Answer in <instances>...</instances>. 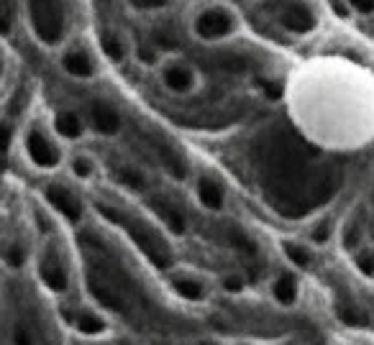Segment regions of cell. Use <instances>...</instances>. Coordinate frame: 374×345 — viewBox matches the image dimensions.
Listing matches in <instances>:
<instances>
[{
  "label": "cell",
  "mask_w": 374,
  "mask_h": 345,
  "mask_svg": "<svg viewBox=\"0 0 374 345\" xmlns=\"http://www.w3.org/2000/svg\"><path fill=\"white\" fill-rule=\"evenodd\" d=\"M311 151L289 134H275L261 143V169L264 190L280 215L300 218L318 204L328 202L339 187L333 171L308 169Z\"/></svg>",
  "instance_id": "1"
},
{
  "label": "cell",
  "mask_w": 374,
  "mask_h": 345,
  "mask_svg": "<svg viewBox=\"0 0 374 345\" xmlns=\"http://www.w3.org/2000/svg\"><path fill=\"white\" fill-rule=\"evenodd\" d=\"M100 212L106 215L108 220H113V223H123L128 230V235L134 238V243L139 246V251H142L144 256H147L154 266L159 268H167L172 263V251L170 246L164 243L159 235H156L154 230H149L147 226H142V223H134V220H126L123 215H116V210H111V207H106V204H100Z\"/></svg>",
  "instance_id": "2"
},
{
  "label": "cell",
  "mask_w": 374,
  "mask_h": 345,
  "mask_svg": "<svg viewBox=\"0 0 374 345\" xmlns=\"http://www.w3.org/2000/svg\"><path fill=\"white\" fill-rule=\"evenodd\" d=\"M31 23L36 36L44 44H57L64 34V11L62 0H29Z\"/></svg>",
  "instance_id": "3"
},
{
  "label": "cell",
  "mask_w": 374,
  "mask_h": 345,
  "mask_svg": "<svg viewBox=\"0 0 374 345\" xmlns=\"http://www.w3.org/2000/svg\"><path fill=\"white\" fill-rule=\"evenodd\" d=\"M233 29V21L231 15L223 13V11H205L203 15L198 18V23H195V31H198V36H203V39H220V36L231 34Z\"/></svg>",
  "instance_id": "4"
},
{
  "label": "cell",
  "mask_w": 374,
  "mask_h": 345,
  "mask_svg": "<svg viewBox=\"0 0 374 345\" xmlns=\"http://www.w3.org/2000/svg\"><path fill=\"white\" fill-rule=\"evenodd\" d=\"M280 21L285 23V29L297 31V34H308L316 26L313 13L300 3H282L280 6Z\"/></svg>",
  "instance_id": "5"
},
{
  "label": "cell",
  "mask_w": 374,
  "mask_h": 345,
  "mask_svg": "<svg viewBox=\"0 0 374 345\" xmlns=\"http://www.w3.org/2000/svg\"><path fill=\"white\" fill-rule=\"evenodd\" d=\"M26 148H29L31 162H34L36 167L51 169V167H57V164H59V151L51 146V143L46 141V138H44L39 131L29 134V138H26Z\"/></svg>",
  "instance_id": "6"
},
{
  "label": "cell",
  "mask_w": 374,
  "mask_h": 345,
  "mask_svg": "<svg viewBox=\"0 0 374 345\" xmlns=\"http://www.w3.org/2000/svg\"><path fill=\"white\" fill-rule=\"evenodd\" d=\"M46 200H49L51 204H54V210H59L67 220H72V223H77L80 218H82V204H80V200L72 195L70 190H64V187H49L46 190Z\"/></svg>",
  "instance_id": "7"
},
{
  "label": "cell",
  "mask_w": 374,
  "mask_h": 345,
  "mask_svg": "<svg viewBox=\"0 0 374 345\" xmlns=\"http://www.w3.org/2000/svg\"><path fill=\"white\" fill-rule=\"evenodd\" d=\"M90 118H92L95 131H100V134H106V136H113L120 128L118 113H116L111 105H106V103H95V105L90 108Z\"/></svg>",
  "instance_id": "8"
},
{
  "label": "cell",
  "mask_w": 374,
  "mask_h": 345,
  "mask_svg": "<svg viewBox=\"0 0 374 345\" xmlns=\"http://www.w3.org/2000/svg\"><path fill=\"white\" fill-rule=\"evenodd\" d=\"M192 82H195L192 72L187 70V67H182V64H172V67L164 70V85L170 87V90L187 92V90H192Z\"/></svg>",
  "instance_id": "9"
},
{
  "label": "cell",
  "mask_w": 374,
  "mask_h": 345,
  "mask_svg": "<svg viewBox=\"0 0 374 345\" xmlns=\"http://www.w3.org/2000/svg\"><path fill=\"white\" fill-rule=\"evenodd\" d=\"M39 274H42V282L51 289V292H64L67 289V274H64V268L59 266L57 261L46 259L39 268Z\"/></svg>",
  "instance_id": "10"
},
{
  "label": "cell",
  "mask_w": 374,
  "mask_h": 345,
  "mask_svg": "<svg viewBox=\"0 0 374 345\" xmlns=\"http://www.w3.org/2000/svg\"><path fill=\"white\" fill-rule=\"evenodd\" d=\"M154 210L156 215L164 220V226L170 228L172 233H185V218H182V212L177 210L175 204L167 202V200H154Z\"/></svg>",
  "instance_id": "11"
},
{
  "label": "cell",
  "mask_w": 374,
  "mask_h": 345,
  "mask_svg": "<svg viewBox=\"0 0 374 345\" xmlns=\"http://www.w3.org/2000/svg\"><path fill=\"white\" fill-rule=\"evenodd\" d=\"M62 64L72 77H90L92 74V62L85 51H70V54H64Z\"/></svg>",
  "instance_id": "12"
},
{
  "label": "cell",
  "mask_w": 374,
  "mask_h": 345,
  "mask_svg": "<svg viewBox=\"0 0 374 345\" xmlns=\"http://www.w3.org/2000/svg\"><path fill=\"white\" fill-rule=\"evenodd\" d=\"M198 197L208 210H220L223 207V192H220V187L213 179H200Z\"/></svg>",
  "instance_id": "13"
},
{
  "label": "cell",
  "mask_w": 374,
  "mask_h": 345,
  "mask_svg": "<svg viewBox=\"0 0 374 345\" xmlns=\"http://www.w3.org/2000/svg\"><path fill=\"white\" fill-rule=\"evenodd\" d=\"M75 327H77L82 335H98V332L106 330V320L103 317H98L95 312H77V317H75Z\"/></svg>",
  "instance_id": "14"
},
{
  "label": "cell",
  "mask_w": 374,
  "mask_h": 345,
  "mask_svg": "<svg viewBox=\"0 0 374 345\" xmlns=\"http://www.w3.org/2000/svg\"><path fill=\"white\" fill-rule=\"evenodd\" d=\"M272 292H275V299L280 304H295L297 299V284L289 274L280 276L275 282V287H272Z\"/></svg>",
  "instance_id": "15"
},
{
  "label": "cell",
  "mask_w": 374,
  "mask_h": 345,
  "mask_svg": "<svg viewBox=\"0 0 374 345\" xmlns=\"http://www.w3.org/2000/svg\"><path fill=\"white\" fill-rule=\"evenodd\" d=\"M54 128L64 138H80V134H82V123L75 113H59L54 120Z\"/></svg>",
  "instance_id": "16"
},
{
  "label": "cell",
  "mask_w": 374,
  "mask_h": 345,
  "mask_svg": "<svg viewBox=\"0 0 374 345\" xmlns=\"http://www.w3.org/2000/svg\"><path fill=\"white\" fill-rule=\"evenodd\" d=\"M175 292L185 299H190V302H198L203 299V284L195 282V279H175Z\"/></svg>",
  "instance_id": "17"
},
{
  "label": "cell",
  "mask_w": 374,
  "mask_h": 345,
  "mask_svg": "<svg viewBox=\"0 0 374 345\" xmlns=\"http://www.w3.org/2000/svg\"><path fill=\"white\" fill-rule=\"evenodd\" d=\"M90 292H92V297H95V299L103 304V307H108V310H120V299L108 287H100V284H90Z\"/></svg>",
  "instance_id": "18"
},
{
  "label": "cell",
  "mask_w": 374,
  "mask_h": 345,
  "mask_svg": "<svg viewBox=\"0 0 374 345\" xmlns=\"http://www.w3.org/2000/svg\"><path fill=\"white\" fill-rule=\"evenodd\" d=\"M159 156L164 159V164H167L170 174L175 176V179H182V176H185V164H182V159H180L177 154H172L170 148H159Z\"/></svg>",
  "instance_id": "19"
},
{
  "label": "cell",
  "mask_w": 374,
  "mask_h": 345,
  "mask_svg": "<svg viewBox=\"0 0 374 345\" xmlns=\"http://www.w3.org/2000/svg\"><path fill=\"white\" fill-rule=\"evenodd\" d=\"M103 49H106L108 57L116 59V62H120V59H123V54H126V51H123V44H120L118 39H116V36H111V34L103 36Z\"/></svg>",
  "instance_id": "20"
},
{
  "label": "cell",
  "mask_w": 374,
  "mask_h": 345,
  "mask_svg": "<svg viewBox=\"0 0 374 345\" xmlns=\"http://www.w3.org/2000/svg\"><path fill=\"white\" fill-rule=\"evenodd\" d=\"M285 254H287V259L292 261V263H297V266H308V263H311V254H308L305 248L295 246V243H287V246H285Z\"/></svg>",
  "instance_id": "21"
},
{
  "label": "cell",
  "mask_w": 374,
  "mask_h": 345,
  "mask_svg": "<svg viewBox=\"0 0 374 345\" xmlns=\"http://www.w3.org/2000/svg\"><path fill=\"white\" fill-rule=\"evenodd\" d=\"M3 259L8 261V266L18 268V266L23 263V259H26V254H23V251H21L18 246H8L6 251H3Z\"/></svg>",
  "instance_id": "22"
},
{
  "label": "cell",
  "mask_w": 374,
  "mask_h": 345,
  "mask_svg": "<svg viewBox=\"0 0 374 345\" xmlns=\"http://www.w3.org/2000/svg\"><path fill=\"white\" fill-rule=\"evenodd\" d=\"M72 171L80 176V179H87V176L92 174V164L90 159H85V156H77L75 162H72Z\"/></svg>",
  "instance_id": "23"
},
{
  "label": "cell",
  "mask_w": 374,
  "mask_h": 345,
  "mask_svg": "<svg viewBox=\"0 0 374 345\" xmlns=\"http://www.w3.org/2000/svg\"><path fill=\"white\" fill-rule=\"evenodd\" d=\"M356 266L361 268V274L374 276V256L372 254H359V259H356Z\"/></svg>",
  "instance_id": "24"
},
{
  "label": "cell",
  "mask_w": 374,
  "mask_h": 345,
  "mask_svg": "<svg viewBox=\"0 0 374 345\" xmlns=\"http://www.w3.org/2000/svg\"><path fill=\"white\" fill-rule=\"evenodd\" d=\"M15 345H34L31 332H29L26 325H18V327H15Z\"/></svg>",
  "instance_id": "25"
},
{
  "label": "cell",
  "mask_w": 374,
  "mask_h": 345,
  "mask_svg": "<svg viewBox=\"0 0 374 345\" xmlns=\"http://www.w3.org/2000/svg\"><path fill=\"white\" fill-rule=\"evenodd\" d=\"M8 29H11V8L0 3V34H8Z\"/></svg>",
  "instance_id": "26"
},
{
  "label": "cell",
  "mask_w": 374,
  "mask_h": 345,
  "mask_svg": "<svg viewBox=\"0 0 374 345\" xmlns=\"http://www.w3.org/2000/svg\"><path fill=\"white\" fill-rule=\"evenodd\" d=\"M223 287H226L228 292H241V289H244V279H241V276H226V279H223Z\"/></svg>",
  "instance_id": "27"
},
{
  "label": "cell",
  "mask_w": 374,
  "mask_h": 345,
  "mask_svg": "<svg viewBox=\"0 0 374 345\" xmlns=\"http://www.w3.org/2000/svg\"><path fill=\"white\" fill-rule=\"evenodd\" d=\"M8 143H11V131L6 126H0V156L8 151Z\"/></svg>",
  "instance_id": "28"
},
{
  "label": "cell",
  "mask_w": 374,
  "mask_h": 345,
  "mask_svg": "<svg viewBox=\"0 0 374 345\" xmlns=\"http://www.w3.org/2000/svg\"><path fill=\"white\" fill-rule=\"evenodd\" d=\"M351 6L356 8V11H361V13H369L374 8V0H351Z\"/></svg>",
  "instance_id": "29"
},
{
  "label": "cell",
  "mask_w": 374,
  "mask_h": 345,
  "mask_svg": "<svg viewBox=\"0 0 374 345\" xmlns=\"http://www.w3.org/2000/svg\"><path fill=\"white\" fill-rule=\"evenodd\" d=\"M139 59H142L144 64H154L156 62V54L151 49H147V46H142V49H139Z\"/></svg>",
  "instance_id": "30"
},
{
  "label": "cell",
  "mask_w": 374,
  "mask_h": 345,
  "mask_svg": "<svg viewBox=\"0 0 374 345\" xmlns=\"http://www.w3.org/2000/svg\"><path fill=\"white\" fill-rule=\"evenodd\" d=\"M261 87H264V92H267L272 100H277L280 95H282V92H280V85H272V82H261Z\"/></svg>",
  "instance_id": "31"
},
{
  "label": "cell",
  "mask_w": 374,
  "mask_h": 345,
  "mask_svg": "<svg viewBox=\"0 0 374 345\" xmlns=\"http://www.w3.org/2000/svg\"><path fill=\"white\" fill-rule=\"evenodd\" d=\"M156 41L162 44V46H170V49L175 46V39H172V36L167 34V31H156Z\"/></svg>",
  "instance_id": "32"
},
{
  "label": "cell",
  "mask_w": 374,
  "mask_h": 345,
  "mask_svg": "<svg viewBox=\"0 0 374 345\" xmlns=\"http://www.w3.org/2000/svg\"><path fill=\"white\" fill-rule=\"evenodd\" d=\"M136 8H159L164 6V0H131Z\"/></svg>",
  "instance_id": "33"
},
{
  "label": "cell",
  "mask_w": 374,
  "mask_h": 345,
  "mask_svg": "<svg viewBox=\"0 0 374 345\" xmlns=\"http://www.w3.org/2000/svg\"><path fill=\"white\" fill-rule=\"evenodd\" d=\"M325 238H328V226H320L316 233H313V240H316V243H323Z\"/></svg>",
  "instance_id": "34"
},
{
  "label": "cell",
  "mask_w": 374,
  "mask_h": 345,
  "mask_svg": "<svg viewBox=\"0 0 374 345\" xmlns=\"http://www.w3.org/2000/svg\"><path fill=\"white\" fill-rule=\"evenodd\" d=\"M356 240H359V230H354V228H351V230L346 233L344 243H346V246H354V243H356Z\"/></svg>",
  "instance_id": "35"
},
{
  "label": "cell",
  "mask_w": 374,
  "mask_h": 345,
  "mask_svg": "<svg viewBox=\"0 0 374 345\" xmlns=\"http://www.w3.org/2000/svg\"><path fill=\"white\" fill-rule=\"evenodd\" d=\"M333 8H336V13H339V15H346V8L341 6V3H333Z\"/></svg>",
  "instance_id": "36"
},
{
  "label": "cell",
  "mask_w": 374,
  "mask_h": 345,
  "mask_svg": "<svg viewBox=\"0 0 374 345\" xmlns=\"http://www.w3.org/2000/svg\"><path fill=\"white\" fill-rule=\"evenodd\" d=\"M198 345H220V343H216V340H203V343H198Z\"/></svg>",
  "instance_id": "37"
},
{
  "label": "cell",
  "mask_w": 374,
  "mask_h": 345,
  "mask_svg": "<svg viewBox=\"0 0 374 345\" xmlns=\"http://www.w3.org/2000/svg\"><path fill=\"white\" fill-rule=\"evenodd\" d=\"M0 174H3V162H0Z\"/></svg>",
  "instance_id": "38"
}]
</instances>
